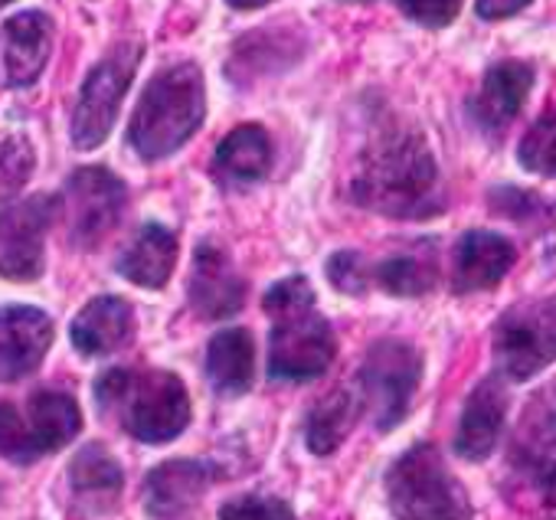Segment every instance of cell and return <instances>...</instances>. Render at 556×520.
Segmentation results:
<instances>
[{"instance_id":"cell-5","label":"cell","mask_w":556,"mask_h":520,"mask_svg":"<svg viewBox=\"0 0 556 520\" xmlns=\"http://www.w3.org/2000/svg\"><path fill=\"white\" fill-rule=\"evenodd\" d=\"M83 432V409L70 393L40 390L27 409L0 403V455L14 465H34L50 452L66 448Z\"/></svg>"},{"instance_id":"cell-30","label":"cell","mask_w":556,"mask_h":520,"mask_svg":"<svg viewBox=\"0 0 556 520\" xmlns=\"http://www.w3.org/2000/svg\"><path fill=\"white\" fill-rule=\"evenodd\" d=\"M265 315L275 321V318H286V315H302V312H312L315 308V289L305 276H292L286 282H278L268 289L265 302H262Z\"/></svg>"},{"instance_id":"cell-11","label":"cell","mask_w":556,"mask_h":520,"mask_svg":"<svg viewBox=\"0 0 556 520\" xmlns=\"http://www.w3.org/2000/svg\"><path fill=\"white\" fill-rule=\"evenodd\" d=\"M128 203L125 183L105 167H83L66 183L70 242L76 249H96L122 219Z\"/></svg>"},{"instance_id":"cell-7","label":"cell","mask_w":556,"mask_h":520,"mask_svg":"<svg viewBox=\"0 0 556 520\" xmlns=\"http://www.w3.org/2000/svg\"><path fill=\"white\" fill-rule=\"evenodd\" d=\"M419 383H422V354L400 338L377 341L367 351L364 367L357 373V393L380 432L396 429L409 416Z\"/></svg>"},{"instance_id":"cell-18","label":"cell","mask_w":556,"mask_h":520,"mask_svg":"<svg viewBox=\"0 0 556 520\" xmlns=\"http://www.w3.org/2000/svg\"><path fill=\"white\" fill-rule=\"evenodd\" d=\"M53 344V321L40 308H0V383L30 377Z\"/></svg>"},{"instance_id":"cell-14","label":"cell","mask_w":556,"mask_h":520,"mask_svg":"<svg viewBox=\"0 0 556 520\" xmlns=\"http://www.w3.org/2000/svg\"><path fill=\"white\" fill-rule=\"evenodd\" d=\"M216 465L197 458H170L144 478V510L154 520H184L193 513L216 481Z\"/></svg>"},{"instance_id":"cell-35","label":"cell","mask_w":556,"mask_h":520,"mask_svg":"<svg viewBox=\"0 0 556 520\" xmlns=\"http://www.w3.org/2000/svg\"><path fill=\"white\" fill-rule=\"evenodd\" d=\"M533 0H475V11L481 21H507L520 11H527Z\"/></svg>"},{"instance_id":"cell-9","label":"cell","mask_w":556,"mask_h":520,"mask_svg":"<svg viewBox=\"0 0 556 520\" xmlns=\"http://www.w3.org/2000/svg\"><path fill=\"white\" fill-rule=\"evenodd\" d=\"M63 200L34 193L0 213V276L11 282H34L47 266V232L56 223Z\"/></svg>"},{"instance_id":"cell-37","label":"cell","mask_w":556,"mask_h":520,"mask_svg":"<svg viewBox=\"0 0 556 520\" xmlns=\"http://www.w3.org/2000/svg\"><path fill=\"white\" fill-rule=\"evenodd\" d=\"M351 4H367V0H351Z\"/></svg>"},{"instance_id":"cell-15","label":"cell","mask_w":556,"mask_h":520,"mask_svg":"<svg viewBox=\"0 0 556 520\" xmlns=\"http://www.w3.org/2000/svg\"><path fill=\"white\" fill-rule=\"evenodd\" d=\"M507 409H510L507 383L497 373L478 380L462 406V416H458L455 455L465 461H475V465L491 458V452L497 448V442L504 435Z\"/></svg>"},{"instance_id":"cell-1","label":"cell","mask_w":556,"mask_h":520,"mask_svg":"<svg viewBox=\"0 0 556 520\" xmlns=\"http://www.w3.org/2000/svg\"><path fill=\"white\" fill-rule=\"evenodd\" d=\"M351 196L393 219H426L442 213L445 187L426 138L406 125L377 131L357 161Z\"/></svg>"},{"instance_id":"cell-27","label":"cell","mask_w":556,"mask_h":520,"mask_svg":"<svg viewBox=\"0 0 556 520\" xmlns=\"http://www.w3.org/2000/svg\"><path fill=\"white\" fill-rule=\"evenodd\" d=\"M517 452H549L556 448V377L543 383L523 406L517 419Z\"/></svg>"},{"instance_id":"cell-12","label":"cell","mask_w":556,"mask_h":520,"mask_svg":"<svg viewBox=\"0 0 556 520\" xmlns=\"http://www.w3.org/2000/svg\"><path fill=\"white\" fill-rule=\"evenodd\" d=\"M533 79L536 73L523 60H501L488 66L475 96L468 99V118L475 122V128L488 138H501L527 105Z\"/></svg>"},{"instance_id":"cell-38","label":"cell","mask_w":556,"mask_h":520,"mask_svg":"<svg viewBox=\"0 0 556 520\" xmlns=\"http://www.w3.org/2000/svg\"><path fill=\"white\" fill-rule=\"evenodd\" d=\"M0 4H11V0H0Z\"/></svg>"},{"instance_id":"cell-21","label":"cell","mask_w":556,"mask_h":520,"mask_svg":"<svg viewBox=\"0 0 556 520\" xmlns=\"http://www.w3.org/2000/svg\"><path fill=\"white\" fill-rule=\"evenodd\" d=\"M135 308L125 302V299H115V295H102L96 302H89L70 334H73V344L79 354L86 357H105V354H115L122 351L131 338H135Z\"/></svg>"},{"instance_id":"cell-3","label":"cell","mask_w":556,"mask_h":520,"mask_svg":"<svg viewBox=\"0 0 556 520\" xmlns=\"http://www.w3.org/2000/svg\"><path fill=\"white\" fill-rule=\"evenodd\" d=\"M203 115H206V92H203L200 69L193 63L167 66L141 92L128 128V141L144 161L170 157L197 135Z\"/></svg>"},{"instance_id":"cell-6","label":"cell","mask_w":556,"mask_h":520,"mask_svg":"<svg viewBox=\"0 0 556 520\" xmlns=\"http://www.w3.org/2000/svg\"><path fill=\"white\" fill-rule=\"evenodd\" d=\"M494 373L504 383H527L556 364V302H517L494 321L491 331Z\"/></svg>"},{"instance_id":"cell-2","label":"cell","mask_w":556,"mask_h":520,"mask_svg":"<svg viewBox=\"0 0 556 520\" xmlns=\"http://www.w3.org/2000/svg\"><path fill=\"white\" fill-rule=\"evenodd\" d=\"M96 403L138 442H174L190 422V396L170 370L115 367L96 380Z\"/></svg>"},{"instance_id":"cell-33","label":"cell","mask_w":556,"mask_h":520,"mask_svg":"<svg viewBox=\"0 0 556 520\" xmlns=\"http://www.w3.org/2000/svg\"><path fill=\"white\" fill-rule=\"evenodd\" d=\"M393 4L419 27H429V30H442L448 27L458 14H462V4L465 0H393Z\"/></svg>"},{"instance_id":"cell-29","label":"cell","mask_w":556,"mask_h":520,"mask_svg":"<svg viewBox=\"0 0 556 520\" xmlns=\"http://www.w3.org/2000/svg\"><path fill=\"white\" fill-rule=\"evenodd\" d=\"M34 148L24 135H0V193H17L34 174Z\"/></svg>"},{"instance_id":"cell-16","label":"cell","mask_w":556,"mask_h":520,"mask_svg":"<svg viewBox=\"0 0 556 520\" xmlns=\"http://www.w3.org/2000/svg\"><path fill=\"white\" fill-rule=\"evenodd\" d=\"M517 263V249L507 236L491 229H468L452 249V292L475 295L497 289Z\"/></svg>"},{"instance_id":"cell-31","label":"cell","mask_w":556,"mask_h":520,"mask_svg":"<svg viewBox=\"0 0 556 520\" xmlns=\"http://www.w3.org/2000/svg\"><path fill=\"white\" fill-rule=\"evenodd\" d=\"M219 520H295L289 500L271 494H242L219 507Z\"/></svg>"},{"instance_id":"cell-23","label":"cell","mask_w":556,"mask_h":520,"mask_svg":"<svg viewBox=\"0 0 556 520\" xmlns=\"http://www.w3.org/2000/svg\"><path fill=\"white\" fill-rule=\"evenodd\" d=\"M177 266V236L161 223H144L118 258V272L141 289H164Z\"/></svg>"},{"instance_id":"cell-19","label":"cell","mask_w":556,"mask_h":520,"mask_svg":"<svg viewBox=\"0 0 556 520\" xmlns=\"http://www.w3.org/2000/svg\"><path fill=\"white\" fill-rule=\"evenodd\" d=\"M53 53V21L43 11H24L0 30V56L11 86H34Z\"/></svg>"},{"instance_id":"cell-8","label":"cell","mask_w":556,"mask_h":520,"mask_svg":"<svg viewBox=\"0 0 556 520\" xmlns=\"http://www.w3.org/2000/svg\"><path fill=\"white\" fill-rule=\"evenodd\" d=\"M138 63H141V43L128 40V43H118L89 73V79L79 92L76 112H73V144L76 148L92 151L109 138V131L118 118V109L125 102V92L135 79Z\"/></svg>"},{"instance_id":"cell-20","label":"cell","mask_w":556,"mask_h":520,"mask_svg":"<svg viewBox=\"0 0 556 520\" xmlns=\"http://www.w3.org/2000/svg\"><path fill=\"white\" fill-rule=\"evenodd\" d=\"M66 481H70V494H73L76 507H83V513H105L122 497L125 471L105 445L89 442L70 461Z\"/></svg>"},{"instance_id":"cell-24","label":"cell","mask_w":556,"mask_h":520,"mask_svg":"<svg viewBox=\"0 0 556 520\" xmlns=\"http://www.w3.org/2000/svg\"><path fill=\"white\" fill-rule=\"evenodd\" d=\"M206 377L223 396H239L255 380V344L245 328H226L213 334L206 347Z\"/></svg>"},{"instance_id":"cell-32","label":"cell","mask_w":556,"mask_h":520,"mask_svg":"<svg viewBox=\"0 0 556 520\" xmlns=\"http://www.w3.org/2000/svg\"><path fill=\"white\" fill-rule=\"evenodd\" d=\"M328 279L344 295H364L370 289V263L361 252L344 249L328 258Z\"/></svg>"},{"instance_id":"cell-28","label":"cell","mask_w":556,"mask_h":520,"mask_svg":"<svg viewBox=\"0 0 556 520\" xmlns=\"http://www.w3.org/2000/svg\"><path fill=\"white\" fill-rule=\"evenodd\" d=\"M517 161L527 174L556 177V109L540 115L517 144Z\"/></svg>"},{"instance_id":"cell-10","label":"cell","mask_w":556,"mask_h":520,"mask_svg":"<svg viewBox=\"0 0 556 520\" xmlns=\"http://www.w3.org/2000/svg\"><path fill=\"white\" fill-rule=\"evenodd\" d=\"M338 354V338L328 318L315 308L302 315L275 318L271 344H268V377L308 383L318 380Z\"/></svg>"},{"instance_id":"cell-22","label":"cell","mask_w":556,"mask_h":520,"mask_svg":"<svg viewBox=\"0 0 556 520\" xmlns=\"http://www.w3.org/2000/svg\"><path fill=\"white\" fill-rule=\"evenodd\" d=\"M370 286L393 299H422L439 286V249L432 239H419L383 263L370 266Z\"/></svg>"},{"instance_id":"cell-4","label":"cell","mask_w":556,"mask_h":520,"mask_svg":"<svg viewBox=\"0 0 556 520\" xmlns=\"http://www.w3.org/2000/svg\"><path fill=\"white\" fill-rule=\"evenodd\" d=\"M387 504L396 520H475L465 484L432 442L406 448L390 465Z\"/></svg>"},{"instance_id":"cell-13","label":"cell","mask_w":556,"mask_h":520,"mask_svg":"<svg viewBox=\"0 0 556 520\" xmlns=\"http://www.w3.org/2000/svg\"><path fill=\"white\" fill-rule=\"evenodd\" d=\"M501 500L510 520H556V458L510 448L501 474Z\"/></svg>"},{"instance_id":"cell-17","label":"cell","mask_w":556,"mask_h":520,"mask_svg":"<svg viewBox=\"0 0 556 520\" xmlns=\"http://www.w3.org/2000/svg\"><path fill=\"white\" fill-rule=\"evenodd\" d=\"M190 308L206 318V321H223L232 318L242 302H245V282L236 272L232 258L213 245L200 242L193 252V269H190V286H187Z\"/></svg>"},{"instance_id":"cell-36","label":"cell","mask_w":556,"mask_h":520,"mask_svg":"<svg viewBox=\"0 0 556 520\" xmlns=\"http://www.w3.org/2000/svg\"><path fill=\"white\" fill-rule=\"evenodd\" d=\"M229 8H236V11H255V8H265V4H271V0H226Z\"/></svg>"},{"instance_id":"cell-25","label":"cell","mask_w":556,"mask_h":520,"mask_svg":"<svg viewBox=\"0 0 556 520\" xmlns=\"http://www.w3.org/2000/svg\"><path fill=\"white\" fill-rule=\"evenodd\" d=\"M271 167V141L265 128L258 125H242L229 131L213 157V170L226 183H252L262 180Z\"/></svg>"},{"instance_id":"cell-34","label":"cell","mask_w":556,"mask_h":520,"mask_svg":"<svg viewBox=\"0 0 556 520\" xmlns=\"http://www.w3.org/2000/svg\"><path fill=\"white\" fill-rule=\"evenodd\" d=\"M491 206L501 216L517 219V223H536V219L546 216L543 200H536L533 193H527L520 187H497V190H491Z\"/></svg>"},{"instance_id":"cell-26","label":"cell","mask_w":556,"mask_h":520,"mask_svg":"<svg viewBox=\"0 0 556 520\" xmlns=\"http://www.w3.org/2000/svg\"><path fill=\"white\" fill-rule=\"evenodd\" d=\"M364 413V399L357 390L341 386L334 393H328L321 403H315V409L308 413L305 422V442L315 455H331L344 445V439L354 432L357 419Z\"/></svg>"}]
</instances>
